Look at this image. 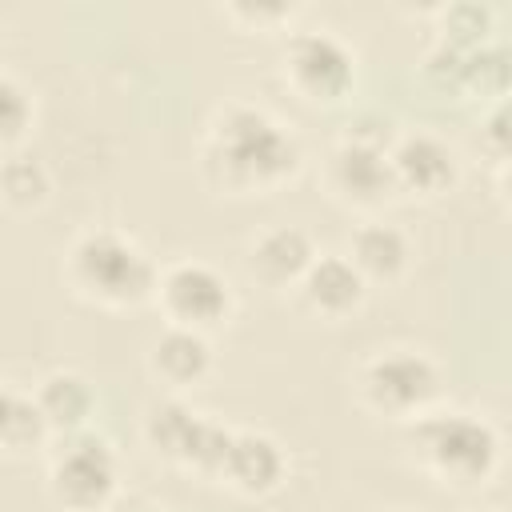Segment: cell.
Segmentation results:
<instances>
[{
  "instance_id": "cell-1",
  "label": "cell",
  "mask_w": 512,
  "mask_h": 512,
  "mask_svg": "<svg viewBox=\"0 0 512 512\" xmlns=\"http://www.w3.org/2000/svg\"><path fill=\"white\" fill-rule=\"evenodd\" d=\"M300 136L264 104L224 100L200 136L196 168L212 196L264 200L288 188L304 172Z\"/></svg>"
},
{
  "instance_id": "cell-2",
  "label": "cell",
  "mask_w": 512,
  "mask_h": 512,
  "mask_svg": "<svg viewBox=\"0 0 512 512\" xmlns=\"http://www.w3.org/2000/svg\"><path fill=\"white\" fill-rule=\"evenodd\" d=\"M512 52L496 32V12L476 0L432 8V40L420 60V76L448 100H472L480 108L504 104Z\"/></svg>"
},
{
  "instance_id": "cell-3",
  "label": "cell",
  "mask_w": 512,
  "mask_h": 512,
  "mask_svg": "<svg viewBox=\"0 0 512 512\" xmlns=\"http://www.w3.org/2000/svg\"><path fill=\"white\" fill-rule=\"evenodd\" d=\"M400 432L408 464L444 492H480L504 468V436L480 412L440 404Z\"/></svg>"
},
{
  "instance_id": "cell-4",
  "label": "cell",
  "mask_w": 512,
  "mask_h": 512,
  "mask_svg": "<svg viewBox=\"0 0 512 512\" xmlns=\"http://www.w3.org/2000/svg\"><path fill=\"white\" fill-rule=\"evenodd\" d=\"M156 272L160 264L148 256V248L136 236L108 224L80 228L60 252L64 288L80 304L104 308V312H136L152 304Z\"/></svg>"
},
{
  "instance_id": "cell-5",
  "label": "cell",
  "mask_w": 512,
  "mask_h": 512,
  "mask_svg": "<svg viewBox=\"0 0 512 512\" xmlns=\"http://www.w3.org/2000/svg\"><path fill=\"white\" fill-rule=\"evenodd\" d=\"M352 396L368 416L408 428L444 404V368L424 348H376L356 364Z\"/></svg>"
},
{
  "instance_id": "cell-6",
  "label": "cell",
  "mask_w": 512,
  "mask_h": 512,
  "mask_svg": "<svg viewBox=\"0 0 512 512\" xmlns=\"http://www.w3.org/2000/svg\"><path fill=\"white\" fill-rule=\"evenodd\" d=\"M392 128L372 132L364 124L348 128L324 156L320 164V188L332 204H340L344 212H356L364 220L380 216L388 204H396V180H392V164H388V144H392Z\"/></svg>"
},
{
  "instance_id": "cell-7",
  "label": "cell",
  "mask_w": 512,
  "mask_h": 512,
  "mask_svg": "<svg viewBox=\"0 0 512 512\" xmlns=\"http://www.w3.org/2000/svg\"><path fill=\"white\" fill-rule=\"evenodd\" d=\"M44 492L60 512H108L120 496V456L100 432L48 440Z\"/></svg>"
},
{
  "instance_id": "cell-8",
  "label": "cell",
  "mask_w": 512,
  "mask_h": 512,
  "mask_svg": "<svg viewBox=\"0 0 512 512\" xmlns=\"http://www.w3.org/2000/svg\"><path fill=\"white\" fill-rule=\"evenodd\" d=\"M228 432H232L228 424L192 408L184 396L152 400L140 420V436H144L148 452L160 464H168L192 480H204V484H216V472H220V460L228 448Z\"/></svg>"
},
{
  "instance_id": "cell-9",
  "label": "cell",
  "mask_w": 512,
  "mask_h": 512,
  "mask_svg": "<svg viewBox=\"0 0 512 512\" xmlns=\"http://www.w3.org/2000/svg\"><path fill=\"white\" fill-rule=\"evenodd\" d=\"M280 84L308 108H336L356 92V48L332 28H292L280 44Z\"/></svg>"
},
{
  "instance_id": "cell-10",
  "label": "cell",
  "mask_w": 512,
  "mask_h": 512,
  "mask_svg": "<svg viewBox=\"0 0 512 512\" xmlns=\"http://www.w3.org/2000/svg\"><path fill=\"white\" fill-rule=\"evenodd\" d=\"M152 308L160 312L164 328H184L212 340L236 316V288L216 264L184 256L156 272Z\"/></svg>"
},
{
  "instance_id": "cell-11",
  "label": "cell",
  "mask_w": 512,
  "mask_h": 512,
  "mask_svg": "<svg viewBox=\"0 0 512 512\" xmlns=\"http://www.w3.org/2000/svg\"><path fill=\"white\" fill-rule=\"evenodd\" d=\"M388 164H392V180H396L400 200L436 204V200L452 196L456 184H460L456 148L444 136L428 132V128L396 132L392 144H388Z\"/></svg>"
},
{
  "instance_id": "cell-12",
  "label": "cell",
  "mask_w": 512,
  "mask_h": 512,
  "mask_svg": "<svg viewBox=\"0 0 512 512\" xmlns=\"http://www.w3.org/2000/svg\"><path fill=\"white\" fill-rule=\"evenodd\" d=\"M292 476V460L288 448L260 432V428H232L228 432V448L216 472V484L228 488L240 500H268L276 496Z\"/></svg>"
},
{
  "instance_id": "cell-13",
  "label": "cell",
  "mask_w": 512,
  "mask_h": 512,
  "mask_svg": "<svg viewBox=\"0 0 512 512\" xmlns=\"http://www.w3.org/2000/svg\"><path fill=\"white\" fill-rule=\"evenodd\" d=\"M292 296H296L300 312H308L312 320L344 324V320H352L364 308L368 284L344 260V252H316V260L308 264V272L300 276V284L292 288Z\"/></svg>"
},
{
  "instance_id": "cell-14",
  "label": "cell",
  "mask_w": 512,
  "mask_h": 512,
  "mask_svg": "<svg viewBox=\"0 0 512 512\" xmlns=\"http://www.w3.org/2000/svg\"><path fill=\"white\" fill-rule=\"evenodd\" d=\"M316 252H320L316 240L300 224H272V228H264L248 240L244 272H248L252 284L280 296V292H292L300 284V276L308 272Z\"/></svg>"
},
{
  "instance_id": "cell-15",
  "label": "cell",
  "mask_w": 512,
  "mask_h": 512,
  "mask_svg": "<svg viewBox=\"0 0 512 512\" xmlns=\"http://www.w3.org/2000/svg\"><path fill=\"white\" fill-rule=\"evenodd\" d=\"M344 260L360 272L368 292L372 288H396L416 264V244L400 224H388V220L372 216V220H360L352 228Z\"/></svg>"
},
{
  "instance_id": "cell-16",
  "label": "cell",
  "mask_w": 512,
  "mask_h": 512,
  "mask_svg": "<svg viewBox=\"0 0 512 512\" xmlns=\"http://www.w3.org/2000/svg\"><path fill=\"white\" fill-rule=\"evenodd\" d=\"M144 368L168 396H188L200 384H208V376L216 372V352L208 336L184 328H160V336L144 352Z\"/></svg>"
},
{
  "instance_id": "cell-17",
  "label": "cell",
  "mask_w": 512,
  "mask_h": 512,
  "mask_svg": "<svg viewBox=\"0 0 512 512\" xmlns=\"http://www.w3.org/2000/svg\"><path fill=\"white\" fill-rule=\"evenodd\" d=\"M32 400H36V412L48 428V440H60V436H76V432H88L92 428V416L100 408V396H96V384L76 372V368H52L36 380L32 388Z\"/></svg>"
},
{
  "instance_id": "cell-18",
  "label": "cell",
  "mask_w": 512,
  "mask_h": 512,
  "mask_svg": "<svg viewBox=\"0 0 512 512\" xmlns=\"http://www.w3.org/2000/svg\"><path fill=\"white\" fill-rule=\"evenodd\" d=\"M40 448H48V428L36 412L32 392H20L0 380V456L20 460Z\"/></svg>"
},
{
  "instance_id": "cell-19",
  "label": "cell",
  "mask_w": 512,
  "mask_h": 512,
  "mask_svg": "<svg viewBox=\"0 0 512 512\" xmlns=\"http://www.w3.org/2000/svg\"><path fill=\"white\" fill-rule=\"evenodd\" d=\"M52 196V172L44 168V160L28 156V152H12L0 160V204L16 216L40 212Z\"/></svg>"
},
{
  "instance_id": "cell-20",
  "label": "cell",
  "mask_w": 512,
  "mask_h": 512,
  "mask_svg": "<svg viewBox=\"0 0 512 512\" xmlns=\"http://www.w3.org/2000/svg\"><path fill=\"white\" fill-rule=\"evenodd\" d=\"M36 128V96L12 72H0V156L24 148Z\"/></svg>"
},
{
  "instance_id": "cell-21",
  "label": "cell",
  "mask_w": 512,
  "mask_h": 512,
  "mask_svg": "<svg viewBox=\"0 0 512 512\" xmlns=\"http://www.w3.org/2000/svg\"><path fill=\"white\" fill-rule=\"evenodd\" d=\"M216 12L244 36H276V32L288 36L300 16V8L284 0H232V4H220Z\"/></svg>"
},
{
  "instance_id": "cell-22",
  "label": "cell",
  "mask_w": 512,
  "mask_h": 512,
  "mask_svg": "<svg viewBox=\"0 0 512 512\" xmlns=\"http://www.w3.org/2000/svg\"><path fill=\"white\" fill-rule=\"evenodd\" d=\"M480 156L492 160L496 180L504 184V172H508V104H492V108H484V124H480Z\"/></svg>"
},
{
  "instance_id": "cell-23",
  "label": "cell",
  "mask_w": 512,
  "mask_h": 512,
  "mask_svg": "<svg viewBox=\"0 0 512 512\" xmlns=\"http://www.w3.org/2000/svg\"><path fill=\"white\" fill-rule=\"evenodd\" d=\"M108 512H168V508L156 504V500H148V496H120Z\"/></svg>"
}]
</instances>
